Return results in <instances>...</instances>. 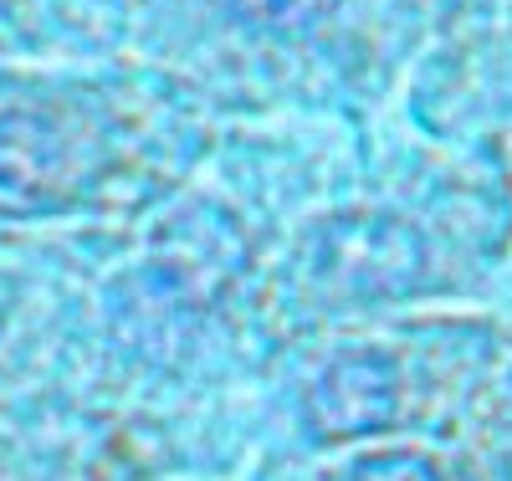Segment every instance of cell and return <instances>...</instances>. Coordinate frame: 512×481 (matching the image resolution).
<instances>
[{
    "label": "cell",
    "mask_w": 512,
    "mask_h": 481,
    "mask_svg": "<svg viewBox=\"0 0 512 481\" xmlns=\"http://www.w3.org/2000/svg\"><path fill=\"white\" fill-rule=\"evenodd\" d=\"M318 435H364L395 415V369L379 354L338 359L308 395Z\"/></svg>",
    "instance_id": "6da1fadb"
},
{
    "label": "cell",
    "mask_w": 512,
    "mask_h": 481,
    "mask_svg": "<svg viewBox=\"0 0 512 481\" xmlns=\"http://www.w3.org/2000/svg\"><path fill=\"white\" fill-rule=\"evenodd\" d=\"M226 6L262 31H303V26L323 21L338 0H226Z\"/></svg>",
    "instance_id": "7a4b0ae2"
},
{
    "label": "cell",
    "mask_w": 512,
    "mask_h": 481,
    "mask_svg": "<svg viewBox=\"0 0 512 481\" xmlns=\"http://www.w3.org/2000/svg\"><path fill=\"white\" fill-rule=\"evenodd\" d=\"M344 481H441L431 471V461H420L410 451H395V456H364L354 461V471Z\"/></svg>",
    "instance_id": "3957f363"
}]
</instances>
